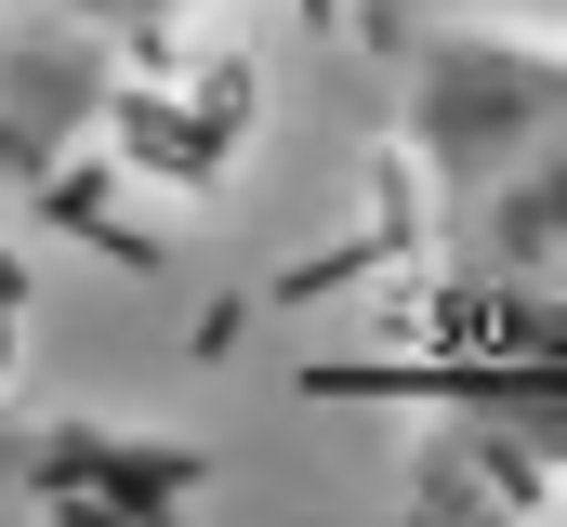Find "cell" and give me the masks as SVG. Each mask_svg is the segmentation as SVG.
<instances>
[{"mask_svg": "<svg viewBox=\"0 0 567 527\" xmlns=\"http://www.w3.org/2000/svg\"><path fill=\"white\" fill-rule=\"evenodd\" d=\"M410 172V356L370 383L423 409V502L515 515L567 475V40L423 13L383 53Z\"/></svg>", "mask_w": 567, "mask_h": 527, "instance_id": "cell-1", "label": "cell"}, {"mask_svg": "<svg viewBox=\"0 0 567 527\" xmlns=\"http://www.w3.org/2000/svg\"><path fill=\"white\" fill-rule=\"evenodd\" d=\"M172 502H198V448L93 409H0V527H106Z\"/></svg>", "mask_w": 567, "mask_h": 527, "instance_id": "cell-2", "label": "cell"}, {"mask_svg": "<svg viewBox=\"0 0 567 527\" xmlns=\"http://www.w3.org/2000/svg\"><path fill=\"white\" fill-rule=\"evenodd\" d=\"M80 106H93V53H66V40L0 13V158H53L80 132Z\"/></svg>", "mask_w": 567, "mask_h": 527, "instance_id": "cell-3", "label": "cell"}, {"mask_svg": "<svg viewBox=\"0 0 567 527\" xmlns=\"http://www.w3.org/2000/svg\"><path fill=\"white\" fill-rule=\"evenodd\" d=\"M13 27H40V40H66V53H120V40H158V27H185L198 0H0Z\"/></svg>", "mask_w": 567, "mask_h": 527, "instance_id": "cell-4", "label": "cell"}]
</instances>
